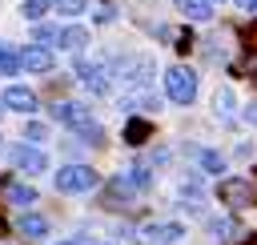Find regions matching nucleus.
<instances>
[{
  "instance_id": "23",
  "label": "nucleus",
  "mask_w": 257,
  "mask_h": 245,
  "mask_svg": "<svg viewBox=\"0 0 257 245\" xmlns=\"http://www.w3.org/2000/svg\"><path fill=\"white\" fill-rule=\"evenodd\" d=\"M24 137H28V141H44V125H28Z\"/></svg>"
},
{
  "instance_id": "18",
  "label": "nucleus",
  "mask_w": 257,
  "mask_h": 245,
  "mask_svg": "<svg viewBox=\"0 0 257 245\" xmlns=\"http://www.w3.org/2000/svg\"><path fill=\"white\" fill-rule=\"evenodd\" d=\"M0 72H20V56L8 52V48H0Z\"/></svg>"
},
{
  "instance_id": "13",
  "label": "nucleus",
  "mask_w": 257,
  "mask_h": 245,
  "mask_svg": "<svg viewBox=\"0 0 257 245\" xmlns=\"http://www.w3.org/2000/svg\"><path fill=\"white\" fill-rule=\"evenodd\" d=\"M84 40H88V32H84V28H64V32L56 36V44H60V48H72V52H76Z\"/></svg>"
},
{
  "instance_id": "9",
  "label": "nucleus",
  "mask_w": 257,
  "mask_h": 245,
  "mask_svg": "<svg viewBox=\"0 0 257 245\" xmlns=\"http://www.w3.org/2000/svg\"><path fill=\"white\" fill-rule=\"evenodd\" d=\"M76 72H80V84H84V88H92V92H104V88H108V72H104L100 64H80Z\"/></svg>"
},
{
  "instance_id": "19",
  "label": "nucleus",
  "mask_w": 257,
  "mask_h": 245,
  "mask_svg": "<svg viewBox=\"0 0 257 245\" xmlns=\"http://www.w3.org/2000/svg\"><path fill=\"white\" fill-rule=\"evenodd\" d=\"M201 165H205V169H209V173H221V169H225V161H221V157H217V153H209V149H205V153H201Z\"/></svg>"
},
{
  "instance_id": "25",
  "label": "nucleus",
  "mask_w": 257,
  "mask_h": 245,
  "mask_svg": "<svg viewBox=\"0 0 257 245\" xmlns=\"http://www.w3.org/2000/svg\"><path fill=\"white\" fill-rule=\"evenodd\" d=\"M245 116H249V120H253V125H257V100H253V104H249V108H245Z\"/></svg>"
},
{
  "instance_id": "1",
  "label": "nucleus",
  "mask_w": 257,
  "mask_h": 245,
  "mask_svg": "<svg viewBox=\"0 0 257 245\" xmlns=\"http://www.w3.org/2000/svg\"><path fill=\"white\" fill-rule=\"evenodd\" d=\"M217 197H221L225 205H233V209L253 205V201H257V181H249V177H225V181L217 185Z\"/></svg>"
},
{
  "instance_id": "27",
  "label": "nucleus",
  "mask_w": 257,
  "mask_h": 245,
  "mask_svg": "<svg viewBox=\"0 0 257 245\" xmlns=\"http://www.w3.org/2000/svg\"><path fill=\"white\" fill-rule=\"evenodd\" d=\"M4 229H8V225H4V217H0V237H4Z\"/></svg>"
},
{
  "instance_id": "29",
  "label": "nucleus",
  "mask_w": 257,
  "mask_h": 245,
  "mask_svg": "<svg viewBox=\"0 0 257 245\" xmlns=\"http://www.w3.org/2000/svg\"><path fill=\"white\" fill-rule=\"evenodd\" d=\"M253 245H257V237H253Z\"/></svg>"
},
{
  "instance_id": "15",
  "label": "nucleus",
  "mask_w": 257,
  "mask_h": 245,
  "mask_svg": "<svg viewBox=\"0 0 257 245\" xmlns=\"http://www.w3.org/2000/svg\"><path fill=\"white\" fill-rule=\"evenodd\" d=\"M48 8H52V0H24V8H20V12H24L28 20H44V12H48Z\"/></svg>"
},
{
  "instance_id": "17",
  "label": "nucleus",
  "mask_w": 257,
  "mask_h": 245,
  "mask_svg": "<svg viewBox=\"0 0 257 245\" xmlns=\"http://www.w3.org/2000/svg\"><path fill=\"white\" fill-rule=\"evenodd\" d=\"M52 8H60L64 16H80L88 4H84V0H52Z\"/></svg>"
},
{
  "instance_id": "8",
  "label": "nucleus",
  "mask_w": 257,
  "mask_h": 245,
  "mask_svg": "<svg viewBox=\"0 0 257 245\" xmlns=\"http://www.w3.org/2000/svg\"><path fill=\"white\" fill-rule=\"evenodd\" d=\"M0 104H4V108H16V112H32V108H36V96H32V88L12 84V88H4Z\"/></svg>"
},
{
  "instance_id": "14",
  "label": "nucleus",
  "mask_w": 257,
  "mask_h": 245,
  "mask_svg": "<svg viewBox=\"0 0 257 245\" xmlns=\"http://www.w3.org/2000/svg\"><path fill=\"white\" fill-rule=\"evenodd\" d=\"M4 197H8L12 205H32V201H36V193H32L28 185H8V189H4Z\"/></svg>"
},
{
  "instance_id": "26",
  "label": "nucleus",
  "mask_w": 257,
  "mask_h": 245,
  "mask_svg": "<svg viewBox=\"0 0 257 245\" xmlns=\"http://www.w3.org/2000/svg\"><path fill=\"white\" fill-rule=\"evenodd\" d=\"M237 4H241V8H249V12L257 8V0H237Z\"/></svg>"
},
{
  "instance_id": "12",
  "label": "nucleus",
  "mask_w": 257,
  "mask_h": 245,
  "mask_svg": "<svg viewBox=\"0 0 257 245\" xmlns=\"http://www.w3.org/2000/svg\"><path fill=\"white\" fill-rule=\"evenodd\" d=\"M177 8H181L189 20H209V16H213V4H209V0H177Z\"/></svg>"
},
{
  "instance_id": "6",
  "label": "nucleus",
  "mask_w": 257,
  "mask_h": 245,
  "mask_svg": "<svg viewBox=\"0 0 257 245\" xmlns=\"http://www.w3.org/2000/svg\"><path fill=\"white\" fill-rule=\"evenodd\" d=\"M20 68H28V72H48V68H52L48 44H28V48L20 52Z\"/></svg>"
},
{
  "instance_id": "28",
  "label": "nucleus",
  "mask_w": 257,
  "mask_h": 245,
  "mask_svg": "<svg viewBox=\"0 0 257 245\" xmlns=\"http://www.w3.org/2000/svg\"><path fill=\"white\" fill-rule=\"evenodd\" d=\"M60 245H76V241H60Z\"/></svg>"
},
{
  "instance_id": "22",
  "label": "nucleus",
  "mask_w": 257,
  "mask_h": 245,
  "mask_svg": "<svg viewBox=\"0 0 257 245\" xmlns=\"http://www.w3.org/2000/svg\"><path fill=\"white\" fill-rule=\"evenodd\" d=\"M217 116H233V96L229 92H217Z\"/></svg>"
},
{
  "instance_id": "16",
  "label": "nucleus",
  "mask_w": 257,
  "mask_h": 245,
  "mask_svg": "<svg viewBox=\"0 0 257 245\" xmlns=\"http://www.w3.org/2000/svg\"><path fill=\"white\" fill-rule=\"evenodd\" d=\"M76 133H80V141H88V145H100V137H104V133H100V125H96V120H88V125H80V129H76Z\"/></svg>"
},
{
  "instance_id": "5",
  "label": "nucleus",
  "mask_w": 257,
  "mask_h": 245,
  "mask_svg": "<svg viewBox=\"0 0 257 245\" xmlns=\"http://www.w3.org/2000/svg\"><path fill=\"white\" fill-rule=\"evenodd\" d=\"M52 116H56L60 125H72V129H80V125H88V120H92V112H88V104H76V100H64V104H52Z\"/></svg>"
},
{
  "instance_id": "11",
  "label": "nucleus",
  "mask_w": 257,
  "mask_h": 245,
  "mask_svg": "<svg viewBox=\"0 0 257 245\" xmlns=\"http://www.w3.org/2000/svg\"><path fill=\"white\" fill-rule=\"evenodd\" d=\"M20 233H24L28 241H40V237L48 233V225H44V217H36V213H24V217H20Z\"/></svg>"
},
{
  "instance_id": "2",
  "label": "nucleus",
  "mask_w": 257,
  "mask_h": 245,
  "mask_svg": "<svg viewBox=\"0 0 257 245\" xmlns=\"http://www.w3.org/2000/svg\"><path fill=\"white\" fill-rule=\"evenodd\" d=\"M165 88H169V96H173L177 104H193V96H197V76H193L189 68H169V72H165Z\"/></svg>"
},
{
  "instance_id": "4",
  "label": "nucleus",
  "mask_w": 257,
  "mask_h": 245,
  "mask_svg": "<svg viewBox=\"0 0 257 245\" xmlns=\"http://www.w3.org/2000/svg\"><path fill=\"white\" fill-rule=\"evenodd\" d=\"M8 157H12V169H20V173H44L48 169V157L40 149H28V145H16Z\"/></svg>"
},
{
  "instance_id": "10",
  "label": "nucleus",
  "mask_w": 257,
  "mask_h": 245,
  "mask_svg": "<svg viewBox=\"0 0 257 245\" xmlns=\"http://www.w3.org/2000/svg\"><path fill=\"white\" fill-rule=\"evenodd\" d=\"M153 137V125L149 120H128L124 125V145H145Z\"/></svg>"
},
{
  "instance_id": "7",
  "label": "nucleus",
  "mask_w": 257,
  "mask_h": 245,
  "mask_svg": "<svg viewBox=\"0 0 257 245\" xmlns=\"http://www.w3.org/2000/svg\"><path fill=\"white\" fill-rule=\"evenodd\" d=\"M185 237V225H177V221H165V225H149L145 229V241L149 245H177Z\"/></svg>"
},
{
  "instance_id": "3",
  "label": "nucleus",
  "mask_w": 257,
  "mask_h": 245,
  "mask_svg": "<svg viewBox=\"0 0 257 245\" xmlns=\"http://www.w3.org/2000/svg\"><path fill=\"white\" fill-rule=\"evenodd\" d=\"M92 185H96V169H88V165H68V169L56 173V189L60 193H84Z\"/></svg>"
},
{
  "instance_id": "24",
  "label": "nucleus",
  "mask_w": 257,
  "mask_h": 245,
  "mask_svg": "<svg viewBox=\"0 0 257 245\" xmlns=\"http://www.w3.org/2000/svg\"><path fill=\"white\" fill-rule=\"evenodd\" d=\"M245 40H249V48H257V20L245 28Z\"/></svg>"
},
{
  "instance_id": "21",
  "label": "nucleus",
  "mask_w": 257,
  "mask_h": 245,
  "mask_svg": "<svg viewBox=\"0 0 257 245\" xmlns=\"http://www.w3.org/2000/svg\"><path fill=\"white\" fill-rule=\"evenodd\" d=\"M56 36H60V28H48V24L36 28V40H40V44H56Z\"/></svg>"
},
{
  "instance_id": "20",
  "label": "nucleus",
  "mask_w": 257,
  "mask_h": 245,
  "mask_svg": "<svg viewBox=\"0 0 257 245\" xmlns=\"http://www.w3.org/2000/svg\"><path fill=\"white\" fill-rule=\"evenodd\" d=\"M128 177H133V185H137V189H145V185H149V169H145V165H128Z\"/></svg>"
}]
</instances>
